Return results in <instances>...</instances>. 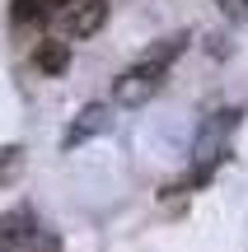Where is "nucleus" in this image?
<instances>
[{"mask_svg": "<svg viewBox=\"0 0 248 252\" xmlns=\"http://www.w3.org/2000/svg\"><path fill=\"white\" fill-rule=\"evenodd\" d=\"M37 238V215L28 206H14L0 215V252H19Z\"/></svg>", "mask_w": 248, "mask_h": 252, "instance_id": "nucleus-3", "label": "nucleus"}, {"mask_svg": "<svg viewBox=\"0 0 248 252\" xmlns=\"http://www.w3.org/2000/svg\"><path fill=\"white\" fill-rule=\"evenodd\" d=\"M99 131H108V108H103V103H89V108L75 117V126L66 131V145L75 150V145H84L89 135H99Z\"/></svg>", "mask_w": 248, "mask_h": 252, "instance_id": "nucleus-4", "label": "nucleus"}, {"mask_svg": "<svg viewBox=\"0 0 248 252\" xmlns=\"http://www.w3.org/2000/svg\"><path fill=\"white\" fill-rule=\"evenodd\" d=\"M56 14H61V33L66 37H94L108 24V0H66Z\"/></svg>", "mask_w": 248, "mask_h": 252, "instance_id": "nucleus-2", "label": "nucleus"}, {"mask_svg": "<svg viewBox=\"0 0 248 252\" xmlns=\"http://www.w3.org/2000/svg\"><path fill=\"white\" fill-rule=\"evenodd\" d=\"M33 65H37L42 75H61L66 65H71V52H66V42H42V47L33 52Z\"/></svg>", "mask_w": 248, "mask_h": 252, "instance_id": "nucleus-5", "label": "nucleus"}, {"mask_svg": "<svg viewBox=\"0 0 248 252\" xmlns=\"http://www.w3.org/2000/svg\"><path fill=\"white\" fill-rule=\"evenodd\" d=\"M215 5H220L230 19H244V14H248V0H215Z\"/></svg>", "mask_w": 248, "mask_h": 252, "instance_id": "nucleus-7", "label": "nucleus"}, {"mask_svg": "<svg viewBox=\"0 0 248 252\" xmlns=\"http://www.w3.org/2000/svg\"><path fill=\"white\" fill-rule=\"evenodd\" d=\"M183 42H187V37L178 33V37H164L159 47H150V52L141 56V61L131 65V70H122V75H117V84H112V98H117L122 108H141V103H150L159 89H164L169 65L178 61Z\"/></svg>", "mask_w": 248, "mask_h": 252, "instance_id": "nucleus-1", "label": "nucleus"}, {"mask_svg": "<svg viewBox=\"0 0 248 252\" xmlns=\"http://www.w3.org/2000/svg\"><path fill=\"white\" fill-rule=\"evenodd\" d=\"M14 163H19V150H14V145H9V150H0V178H5Z\"/></svg>", "mask_w": 248, "mask_h": 252, "instance_id": "nucleus-8", "label": "nucleus"}, {"mask_svg": "<svg viewBox=\"0 0 248 252\" xmlns=\"http://www.w3.org/2000/svg\"><path fill=\"white\" fill-rule=\"evenodd\" d=\"M61 5L66 0H14V19L19 24H42V19H52Z\"/></svg>", "mask_w": 248, "mask_h": 252, "instance_id": "nucleus-6", "label": "nucleus"}, {"mask_svg": "<svg viewBox=\"0 0 248 252\" xmlns=\"http://www.w3.org/2000/svg\"><path fill=\"white\" fill-rule=\"evenodd\" d=\"M37 252H61V243H56V238H42V248Z\"/></svg>", "mask_w": 248, "mask_h": 252, "instance_id": "nucleus-9", "label": "nucleus"}]
</instances>
